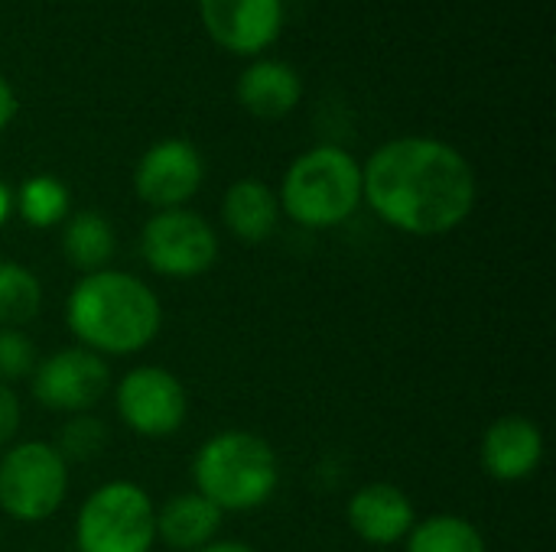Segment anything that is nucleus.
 Wrapping results in <instances>:
<instances>
[{
  "label": "nucleus",
  "instance_id": "f257e3e1",
  "mask_svg": "<svg viewBox=\"0 0 556 552\" xmlns=\"http://www.w3.org/2000/svg\"><path fill=\"white\" fill-rule=\"evenodd\" d=\"M479 179L472 163L446 140L397 137L381 143L362 166V202L401 234L443 238L476 208Z\"/></svg>",
  "mask_w": 556,
  "mask_h": 552
},
{
  "label": "nucleus",
  "instance_id": "f03ea898",
  "mask_svg": "<svg viewBox=\"0 0 556 552\" xmlns=\"http://www.w3.org/2000/svg\"><path fill=\"white\" fill-rule=\"evenodd\" d=\"M65 325L75 342L101 358L143 351L163 329L160 296L127 270L85 273L65 299Z\"/></svg>",
  "mask_w": 556,
  "mask_h": 552
},
{
  "label": "nucleus",
  "instance_id": "7ed1b4c3",
  "mask_svg": "<svg viewBox=\"0 0 556 552\" xmlns=\"http://www.w3.org/2000/svg\"><path fill=\"white\" fill-rule=\"evenodd\" d=\"M192 485L222 514L257 511L280 485V459L264 436L225 429L195 449Z\"/></svg>",
  "mask_w": 556,
  "mask_h": 552
},
{
  "label": "nucleus",
  "instance_id": "20e7f679",
  "mask_svg": "<svg viewBox=\"0 0 556 552\" xmlns=\"http://www.w3.org/2000/svg\"><path fill=\"white\" fill-rule=\"evenodd\" d=\"M277 202L300 228H339L362 205V163L342 146L319 143L287 166Z\"/></svg>",
  "mask_w": 556,
  "mask_h": 552
},
{
  "label": "nucleus",
  "instance_id": "39448f33",
  "mask_svg": "<svg viewBox=\"0 0 556 552\" xmlns=\"http://www.w3.org/2000/svg\"><path fill=\"white\" fill-rule=\"evenodd\" d=\"M156 543V504L134 482L94 488L75 517L78 552H150Z\"/></svg>",
  "mask_w": 556,
  "mask_h": 552
},
{
  "label": "nucleus",
  "instance_id": "423d86ee",
  "mask_svg": "<svg viewBox=\"0 0 556 552\" xmlns=\"http://www.w3.org/2000/svg\"><path fill=\"white\" fill-rule=\"evenodd\" d=\"M68 495V465L52 442H16L0 459V511L16 524H42Z\"/></svg>",
  "mask_w": 556,
  "mask_h": 552
},
{
  "label": "nucleus",
  "instance_id": "0eeeda50",
  "mask_svg": "<svg viewBox=\"0 0 556 552\" xmlns=\"http://www.w3.org/2000/svg\"><path fill=\"white\" fill-rule=\"evenodd\" d=\"M140 257L160 277L192 280L218 264V234L199 211H153L140 231Z\"/></svg>",
  "mask_w": 556,
  "mask_h": 552
},
{
  "label": "nucleus",
  "instance_id": "6e6552de",
  "mask_svg": "<svg viewBox=\"0 0 556 552\" xmlns=\"http://www.w3.org/2000/svg\"><path fill=\"white\" fill-rule=\"evenodd\" d=\"M114 407L130 433L143 439H166L182 429L189 416V394L173 371L140 364L117 381Z\"/></svg>",
  "mask_w": 556,
  "mask_h": 552
},
{
  "label": "nucleus",
  "instance_id": "1a4fd4ad",
  "mask_svg": "<svg viewBox=\"0 0 556 552\" xmlns=\"http://www.w3.org/2000/svg\"><path fill=\"white\" fill-rule=\"evenodd\" d=\"M108 390H111L108 361L81 345L52 351L49 358L36 361L29 374V394L49 413H65V416L88 413L104 400Z\"/></svg>",
  "mask_w": 556,
  "mask_h": 552
},
{
  "label": "nucleus",
  "instance_id": "9d476101",
  "mask_svg": "<svg viewBox=\"0 0 556 552\" xmlns=\"http://www.w3.org/2000/svg\"><path fill=\"white\" fill-rule=\"evenodd\" d=\"M202 179H205L202 153L182 137H166L147 146V153L137 159L134 192L143 205L156 211H169V208H186V202L202 189Z\"/></svg>",
  "mask_w": 556,
  "mask_h": 552
},
{
  "label": "nucleus",
  "instance_id": "9b49d317",
  "mask_svg": "<svg viewBox=\"0 0 556 552\" xmlns=\"http://www.w3.org/2000/svg\"><path fill=\"white\" fill-rule=\"evenodd\" d=\"M212 42L231 55H261L283 29V0H199Z\"/></svg>",
  "mask_w": 556,
  "mask_h": 552
},
{
  "label": "nucleus",
  "instance_id": "f8f14e48",
  "mask_svg": "<svg viewBox=\"0 0 556 552\" xmlns=\"http://www.w3.org/2000/svg\"><path fill=\"white\" fill-rule=\"evenodd\" d=\"M479 462L492 482L518 485L528 482L544 462V433L531 416L508 413L498 416L479 446Z\"/></svg>",
  "mask_w": 556,
  "mask_h": 552
},
{
  "label": "nucleus",
  "instance_id": "ddd939ff",
  "mask_svg": "<svg viewBox=\"0 0 556 552\" xmlns=\"http://www.w3.org/2000/svg\"><path fill=\"white\" fill-rule=\"evenodd\" d=\"M345 521L352 534L368 547H397L417 524V508L404 488L371 482L349 498Z\"/></svg>",
  "mask_w": 556,
  "mask_h": 552
},
{
  "label": "nucleus",
  "instance_id": "4468645a",
  "mask_svg": "<svg viewBox=\"0 0 556 552\" xmlns=\"http://www.w3.org/2000/svg\"><path fill=\"white\" fill-rule=\"evenodd\" d=\"M235 94H238V104L251 117L280 120L300 104L303 81L293 65H287L280 59H257L238 75Z\"/></svg>",
  "mask_w": 556,
  "mask_h": 552
},
{
  "label": "nucleus",
  "instance_id": "2eb2a0df",
  "mask_svg": "<svg viewBox=\"0 0 556 552\" xmlns=\"http://www.w3.org/2000/svg\"><path fill=\"white\" fill-rule=\"evenodd\" d=\"M222 517L225 514L199 491L173 495L163 508H156V540L173 552H199L218 540Z\"/></svg>",
  "mask_w": 556,
  "mask_h": 552
},
{
  "label": "nucleus",
  "instance_id": "dca6fc26",
  "mask_svg": "<svg viewBox=\"0 0 556 552\" xmlns=\"http://www.w3.org/2000/svg\"><path fill=\"white\" fill-rule=\"evenodd\" d=\"M222 221L241 244H264L280 221L277 192L261 179H238L222 198Z\"/></svg>",
  "mask_w": 556,
  "mask_h": 552
},
{
  "label": "nucleus",
  "instance_id": "f3484780",
  "mask_svg": "<svg viewBox=\"0 0 556 552\" xmlns=\"http://www.w3.org/2000/svg\"><path fill=\"white\" fill-rule=\"evenodd\" d=\"M62 254L85 277L108 270L114 257V228L101 211H75L62 221Z\"/></svg>",
  "mask_w": 556,
  "mask_h": 552
},
{
  "label": "nucleus",
  "instance_id": "a211bd4d",
  "mask_svg": "<svg viewBox=\"0 0 556 552\" xmlns=\"http://www.w3.org/2000/svg\"><path fill=\"white\" fill-rule=\"evenodd\" d=\"M404 552H489V543L472 521L459 514H430L414 524Z\"/></svg>",
  "mask_w": 556,
  "mask_h": 552
},
{
  "label": "nucleus",
  "instance_id": "6ab92c4d",
  "mask_svg": "<svg viewBox=\"0 0 556 552\" xmlns=\"http://www.w3.org/2000/svg\"><path fill=\"white\" fill-rule=\"evenodd\" d=\"M42 309V283L39 277L16 264L0 260V329H23Z\"/></svg>",
  "mask_w": 556,
  "mask_h": 552
},
{
  "label": "nucleus",
  "instance_id": "aec40b11",
  "mask_svg": "<svg viewBox=\"0 0 556 552\" xmlns=\"http://www.w3.org/2000/svg\"><path fill=\"white\" fill-rule=\"evenodd\" d=\"M68 189L62 179L55 176H29L16 195H13V208L16 215L29 224V228H55L68 218Z\"/></svg>",
  "mask_w": 556,
  "mask_h": 552
},
{
  "label": "nucleus",
  "instance_id": "412c9836",
  "mask_svg": "<svg viewBox=\"0 0 556 552\" xmlns=\"http://www.w3.org/2000/svg\"><path fill=\"white\" fill-rule=\"evenodd\" d=\"M55 452L62 455V462H91L104 452L108 446V426L91 416V413H78V416H68L62 426H59V436H55Z\"/></svg>",
  "mask_w": 556,
  "mask_h": 552
},
{
  "label": "nucleus",
  "instance_id": "4be33fe9",
  "mask_svg": "<svg viewBox=\"0 0 556 552\" xmlns=\"http://www.w3.org/2000/svg\"><path fill=\"white\" fill-rule=\"evenodd\" d=\"M36 361L33 338L23 329H0V384L29 377Z\"/></svg>",
  "mask_w": 556,
  "mask_h": 552
},
{
  "label": "nucleus",
  "instance_id": "5701e85b",
  "mask_svg": "<svg viewBox=\"0 0 556 552\" xmlns=\"http://www.w3.org/2000/svg\"><path fill=\"white\" fill-rule=\"evenodd\" d=\"M20 429V400L10 390V384H0V449L13 442Z\"/></svg>",
  "mask_w": 556,
  "mask_h": 552
},
{
  "label": "nucleus",
  "instance_id": "b1692460",
  "mask_svg": "<svg viewBox=\"0 0 556 552\" xmlns=\"http://www.w3.org/2000/svg\"><path fill=\"white\" fill-rule=\"evenodd\" d=\"M16 117V91L13 85L0 75V130H7Z\"/></svg>",
  "mask_w": 556,
  "mask_h": 552
},
{
  "label": "nucleus",
  "instance_id": "393cba45",
  "mask_svg": "<svg viewBox=\"0 0 556 552\" xmlns=\"http://www.w3.org/2000/svg\"><path fill=\"white\" fill-rule=\"evenodd\" d=\"M199 552H257L248 543H238V540H212L208 547H202Z\"/></svg>",
  "mask_w": 556,
  "mask_h": 552
},
{
  "label": "nucleus",
  "instance_id": "a878e982",
  "mask_svg": "<svg viewBox=\"0 0 556 552\" xmlns=\"http://www.w3.org/2000/svg\"><path fill=\"white\" fill-rule=\"evenodd\" d=\"M10 211H13V192L0 182V228H3V221L10 218Z\"/></svg>",
  "mask_w": 556,
  "mask_h": 552
}]
</instances>
